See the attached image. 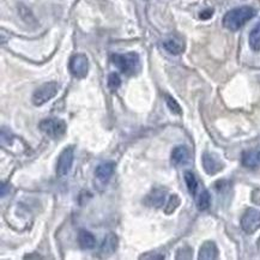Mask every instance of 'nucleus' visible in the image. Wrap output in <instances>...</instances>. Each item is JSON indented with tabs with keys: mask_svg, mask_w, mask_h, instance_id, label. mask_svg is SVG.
I'll return each mask as SVG.
<instances>
[{
	"mask_svg": "<svg viewBox=\"0 0 260 260\" xmlns=\"http://www.w3.org/2000/svg\"><path fill=\"white\" fill-rule=\"evenodd\" d=\"M255 10L251 6H240L228 11L223 17V26L231 31H238L255 16Z\"/></svg>",
	"mask_w": 260,
	"mask_h": 260,
	"instance_id": "nucleus-1",
	"label": "nucleus"
},
{
	"mask_svg": "<svg viewBox=\"0 0 260 260\" xmlns=\"http://www.w3.org/2000/svg\"><path fill=\"white\" fill-rule=\"evenodd\" d=\"M112 61L124 75H136L141 69V60L137 53H126V54H113Z\"/></svg>",
	"mask_w": 260,
	"mask_h": 260,
	"instance_id": "nucleus-2",
	"label": "nucleus"
},
{
	"mask_svg": "<svg viewBox=\"0 0 260 260\" xmlns=\"http://www.w3.org/2000/svg\"><path fill=\"white\" fill-rule=\"evenodd\" d=\"M40 129L52 139H59L65 135L66 122L59 118L45 119L40 122Z\"/></svg>",
	"mask_w": 260,
	"mask_h": 260,
	"instance_id": "nucleus-3",
	"label": "nucleus"
},
{
	"mask_svg": "<svg viewBox=\"0 0 260 260\" xmlns=\"http://www.w3.org/2000/svg\"><path fill=\"white\" fill-rule=\"evenodd\" d=\"M56 92H58V84L56 83H45V84H42L40 88L35 90L34 95H32V103L38 107L45 105V103L51 101L54 98Z\"/></svg>",
	"mask_w": 260,
	"mask_h": 260,
	"instance_id": "nucleus-4",
	"label": "nucleus"
},
{
	"mask_svg": "<svg viewBox=\"0 0 260 260\" xmlns=\"http://www.w3.org/2000/svg\"><path fill=\"white\" fill-rule=\"evenodd\" d=\"M241 228L246 234H254L260 229V211L256 209L249 208L243 213L241 218Z\"/></svg>",
	"mask_w": 260,
	"mask_h": 260,
	"instance_id": "nucleus-5",
	"label": "nucleus"
},
{
	"mask_svg": "<svg viewBox=\"0 0 260 260\" xmlns=\"http://www.w3.org/2000/svg\"><path fill=\"white\" fill-rule=\"evenodd\" d=\"M69 68L73 77L78 79L85 78L89 72V60L84 54H75L70 60Z\"/></svg>",
	"mask_w": 260,
	"mask_h": 260,
	"instance_id": "nucleus-6",
	"label": "nucleus"
},
{
	"mask_svg": "<svg viewBox=\"0 0 260 260\" xmlns=\"http://www.w3.org/2000/svg\"><path fill=\"white\" fill-rule=\"evenodd\" d=\"M73 158H75V149L72 146H68L59 155L58 162H56V175L65 176L71 171L73 165Z\"/></svg>",
	"mask_w": 260,
	"mask_h": 260,
	"instance_id": "nucleus-7",
	"label": "nucleus"
},
{
	"mask_svg": "<svg viewBox=\"0 0 260 260\" xmlns=\"http://www.w3.org/2000/svg\"><path fill=\"white\" fill-rule=\"evenodd\" d=\"M203 168L206 174L209 175H215L219 173L224 167V163L222 162V159L219 158L218 155L213 154V152H204L202 157Z\"/></svg>",
	"mask_w": 260,
	"mask_h": 260,
	"instance_id": "nucleus-8",
	"label": "nucleus"
},
{
	"mask_svg": "<svg viewBox=\"0 0 260 260\" xmlns=\"http://www.w3.org/2000/svg\"><path fill=\"white\" fill-rule=\"evenodd\" d=\"M167 196H168V192H167L166 188H154L150 192V194L145 198V204L152 206V208H161V206L166 203Z\"/></svg>",
	"mask_w": 260,
	"mask_h": 260,
	"instance_id": "nucleus-9",
	"label": "nucleus"
},
{
	"mask_svg": "<svg viewBox=\"0 0 260 260\" xmlns=\"http://www.w3.org/2000/svg\"><path fill=\"white\" fill-rule=\"evenodd\" d=\"M115 171V163L114 162H103L102 165L98 166L95 171V176L99 181L106 183L109 181L112 178L113 173Z\"/></svg>",
	"mask_w": 260,
	"mask_h": 260,
	"instance_id": "nucleus-10",
	"label": "nucleus"
},
{
	"mask_svg": "<svg viewBox=\"0 0 260 260\" xmlns=\"http://www.w3.org/2000/svg\"><path fill=\"white\" fill-rule=\"evenodd\" d=\"M218 258V248L213 241H205L202 245L198 253V259L201 260H215Z\"/></svg>",
	"mask_w": 260,
	"mask_h": 260,
	"instance_id": "nucleus-11",
	"label": "nucleus"
},
{
	"mask_svg": "<svg viewBox=\"0 0 260 260\" xmlns=\"http://www.w3.org/2000/svg\"><path fill=\"white\" fill-rule=\"evenodd\" d=\"M191 155H189V150L187 146L179 145L174 148L172 151V162L175 166H185L189 162Z\"/></svg>",
	"mask_w": 260,
	"mask_h": 260,
	"instance_id": "nucleus-12",
	"label": "nucleus"
},
{
	"mask_svg": "<svg viewBox=\"0 0 260 260\" xmlns=\"http://www.w3.org/2000/svg\"><path fill=\"white\" fill-rule=\"evenodd\" d=\"M242 165L247 168H256L260 165V150H248L243 152Z\"/></svg>",
	"mask_w": 260,
	"mask_h": 260,
	"instance_id": "nucleus-13",
	"label": "nucleus"
},
{
	"mask_svg": "<svg viewBox=\"0 0 260 260\" xmlns=\"http://www.w3.org/2000/svg\"><path fill=\"white\" fill-rule=\"evenodd\" d=\"M78 243L83 249H91L96 246V239L88 231H81L78 234Z\"/></svg>",
	"mask_w": 260,
	"mask_h": 260,
	"instance_id": "nucleus-14",
	"label": "nucleus"
},
{
	"mask_svg": "<svg viewBox=\"0 0 260 260\" xmlns=\"http://www.w3.org/2000/svg\"><path fill=\"white\" fill-rule=\"evenodd\" d=\"M116 247H118V238L114 234H108L103 240L101 252L105 253V254H111V253L115 252Z\"/></svg>",
	"mask_w": 260,
	"mask_h": 260,
	"instance_id": "nucleus-15",
	"label": "nucleus"
},
{
	"mask_svg": "<svg viewBox=\"0 0 260 260\" xmlns=\"http://www.w3.org/2000/svg\"><path fill=\"white\" fill-rule=\"evenodd\" d=\"M163 47H165L167 52H169L173 55H178L183 51L182 43L176 39L166 40V41L163 42Z\"/></svg>",
	"mask_w": 260,
	"mask_h": 260,
	"instance_id": "nucleus-16",
	"label": "nucleus"
},
{
	"mask_svg": "<svg viewBox=\"0 0 260 260\" xmlns=\"http://www.w3.org/2000/svg\"><path fill=\"white\" fill-rule=\"evenodd\" d=\"M249 47H251L254 52L260 51V21L258 22L254 28L252 29L251 34H249Z\"/></svg>",
	"mask_w": 260,
	"mask_h": 260,
	"instance_id": "nucleus-17",
	"label": "nucleus"
},
{
	"mask_svg": "<svg viewBox=\"0 0 260 260\" xmlns=\"http://www.w3.org/2000/svg\"><path fill=\"white\" fill-rule=\"evenodd\" d=\"M185 182H186V186H187L188 192L191 193L192 196H194L197 191H198V181H197V178L194 176V174L191 172H186Z\"/></svg>",
	"mask_w": 260,
	"mask_h": 260,
	"instance_id": "nucleus-18",
	"label": "nucleus"
},
{
	"mask_svg": "<svg viewBox=\"0 0 260 260\" xmlns=\"http://www.w3.org/2000/svg\"><path fill=\"white\" fill-rule=\"evenodd\" d=\"M210 204H211V197H210V193L206 191H203L201 194H199L198 199H197V206L201 211H205L210 208Z\"/></svg>",
	"mask_w": 260,
	"mask_h": 260,
	"instance_id": "nucleus-19",
	"label": "nucleus"
},
{
	"mask_svg": "<svg viewBox=\"0 0 260 260\" xmlns=\"http://www.w3.org/2000/svg\"><path fill=\"white\" fill-rule=\"evenodd\" d=\"M165 99H166V103H167V106H168L169 111H171L172 113H174V114H176V115L181 114L182 113L181 107H180L178 101H176L174 98H172L171 95H166Z\"/></svg>",
	"mask_w": 260,
	"mask_h": 260,
	"instance_id": "nucleus-20",
	"label": "nucleus"
},
{
	"mask_svg": "<svg viewBox=\"0 0 260 260\" xmlns=\"http://www.w3.org/2000/svg\"><path fill=\"white\" fill-rule=\"evenodd\" d=\"M179 205H180V198L176 194H173L169 197L168 202H167L165 212L167 213V215H171V213H173L176 209H178Z\"/></svg>",
	"mask_w": 260,
	"mask_h": 260,
	"instance_id": "nucleus-21",
	"label": "nucleus"
},
{
	"mask_svg": "<svg viewBox=\"0 0 260 260\" xmlns=\"http://www.w3.org/2000/svg\"><path fill=\"white\" fill-rule=\"evenodd\" d=\"M120 84H121V79H120L118 73H115V72L111 73V75H109V77H108L109 89L116 90L120 86Z\"/></svg>",
	"mask_w": 260,
	"mask_h": 260,
	"instance_id": "nucleus-22",
	"label": "nucleus"
},
{
	"mask_svg": "<svg viewBox=\"0 0 260 260\" xmlns=\"http://www.w3.org/2000/svg\"><path fill=\"white\" fill-rule=\"evenodd\" d=\"M192 258V248H189L188 246L178 249L176 252V259H191Z\"/></svg>",
	"mask_w": 260,
	"mask_h": 260,
	"instance_id": "nucleus-23",
	"label": "nucleus"
},
{
	"mask_svg": "<svg viewBox=\"0 0 260 260\" xmlns=\"http://www.w3.org/2000/svg\"><path fill=\"white\" fill-rule=\"evenodd\" d=\"M212 13H213L212 10H205V11H203L201 13V18L202 19H208V18L211 17Z\"/></svg>",
	"mask_w": 260,
	"mask_h": 260,
	"instance_id": "nucleus-24",
	"label": "nucleus"
}]
</instances>
